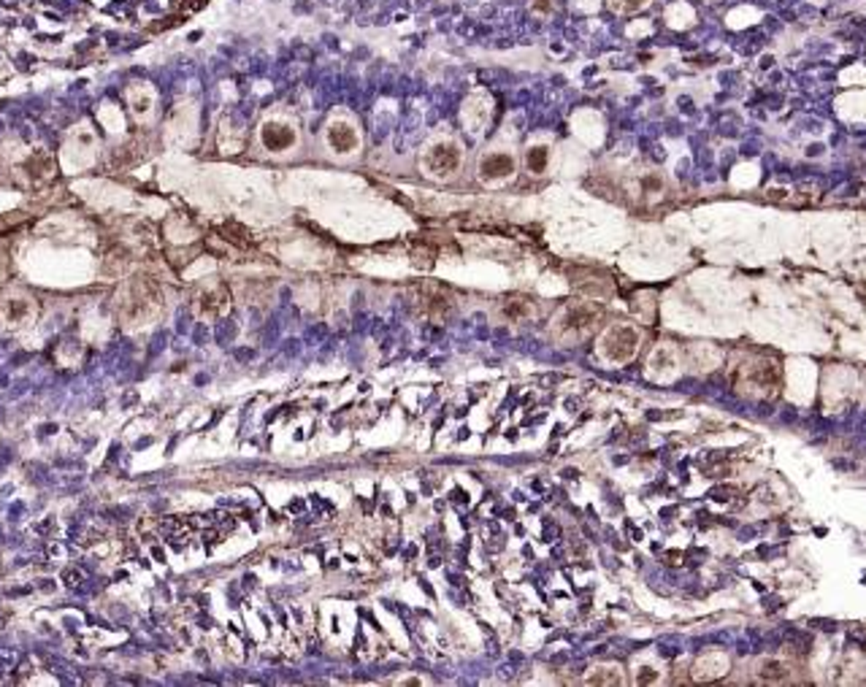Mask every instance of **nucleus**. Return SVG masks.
Here are the masks:
<instances>
[{
	"label": "nucleus",
	"instance_id": "f257e3e1",
	"mask_svg": "<svg viewBox=\"0 0 866 687\" xmlns=\"http://www.w3.org/2000/svg\"><path fill=\"white\" fill-rule=\"evenodd\" d=\"M425 168H428L430 177H439V179L453 177L455 170L461 168V149L455 143H450V141H442L437 146H430L428 154H425Z\"/></svg>",
	"mask_w": 866,
	"mask_h": 687
},
{
	"label": "nucleus",
	"instance_id": "f03ea898",
	"mask_svg": "<svg viewBox=\"0 0 866 687\" xmlns=\"http://www.w3.org/2000/svg\"><path fill=\"white\" fill-rule=\"evenodd\" d=\"M263 146L271 152H284L296 143V130L290 125H281V122H265L260 130Z\"/></svg>",
	"mask_w": 866,
	"mask_h": 687
},
{
	"label": "nucleus",
	"instance_id": "7ed1b4c3",
	"mask_svg": "<svg viewBox=\"0 0 866 687\" xmlns=\"http://www.w3.org/2000/svg\"><path fill=\"white\" fill-rule=\"evenodd\" d=\"M480 174L485 182H496V179H509L515 174V160L504 152L488 154L480 165Z\"/></svg>",
	"mask_w": 866,
	"mask_h": 687
},
{
	"label": "nucleus",
	"instance_id": "20e7f679",
	"mask_svg": "<svg viewBox=\"0 0 866 687\" xmlns=\"http://www.w3.org/2000/svg\"><path fill=\"white\" fill-rule=\"evenodd\" d=\"M328 143L339 152V154H347L352 149H358V130L347 122H336L331 125L328 130Z\"/></svg>",
	"mask_w": 866,
	"mask_h": 687
},
{
	"label": "nucleus",
	"instance_id": "39448f33",
	"mask_svg": "<svg viewBox=\"0 0 866 687\" xmlns=\"http://www.w3.org/2000/svg\"><path fill=\"white\" fill-rule=\"evenodd\" d=\"M525 165H528L531 174H541V170L547 168V146H533L525 154Z\"/></svg>",
	"mask_w": 866,
	"mask_h": 687
},
{
	"label": "nucleus",
	"instance_id": "423d86ee",
	"mask_svg": "<svg viewBox=\"0 0 866 687\" xmlns=\"http://www.w3.org/2000/svg\"><path fill=\"white\" fill-rule=\"evenodd\" d=\"M761 676H764V679H772V682H780V679H785V676H788V668H785L783 663H777V660H769V663H764Z\"/></svg>",
	"mask_w": 866,
	"mask_h": 687
},
{
	"label": "nucleus",
	"instance_id": "0eeeda50",
	"mask_svg": "<svg viewBox=\"0 0 866 687\" xmlns=\"http://www.w3.org/2000/svg\"><path fill=\"white\" fill-rule=\"evenodd\" d=\"M222 236H228V241H233V244H238V247H247V244H249V241H247V233H244L236 222L222 225Z\"/></svg>",
	"mask_w": 866,
	"mask_h": 687
},
{
	"label": "nucleus",
	"instance_id": "6e6552de",
	"mask_svg": "<svg viewBox=\"0 0 866 687\" xmlns=\"http://www.w3.org/2000/svg\"><path fill=\"white\" fill-rule=\"evenodd\" d=\"M647 4V0H610V6L620 14H631V12H639L642 6Z\"/></svg>",
	"mask_w": 866,
	"mask_h": 687
},
{
	"label": "nucleus",
	"instance_id": "1a4fd4ad",
	"mask_svg": "<svg viewBox=\"0 0 866 687\" xmlns=\"http://www.w3.org/2000/svg\"><path fill=\"white\" fill-rule=\"evenodd\" d=\"M550 9H552L550 0H533V12L536 14H550Z\"/></svg>",
	"mask_w": 866,
	"mask_h": 687
}]
</instances>
